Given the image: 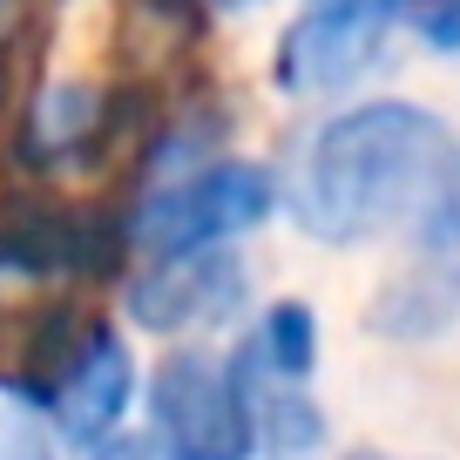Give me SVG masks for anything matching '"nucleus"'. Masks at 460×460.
I'll use <instances>...</instances> for the list:
<instances>
[{"label":"nucleus","instance_id":"1","mask_svg":"<svg viewBox=\"0 0 460 460\" xmlns=\"http://www.w3.org/2000/svg\"><path fill=\"white\" fill-rule=\"evenodd\" d=\"M447 156H454V136L427 102L359 95L305 136L285 183V210L312 244H373L420 217Z\"/></svg>","mask_w":460,"mask_h":460},{"label":"nucleus","instance_id":"2","mask_svg":"<svg viewBox=\"0 0 460 460\" xmlns=\"http://www.w3.org/2000/svg\"><path fill=\"white\" fill-rule=\"evenodd\" d=\"M285 210V183L251 156H210L190 170L149 176L143 197L129 203L122 230L143 258H183V251H217L264 230Z\"/></svg>","mask_w":460,"mask_h":460},{"label":"nucleus","instance_id":"3","mask_svg":"<svg viewBox=\"0 0 460 460\" xmlns=\"http://www.w3.org/2000/svg\"><path fill=\"white\" fill-rule=\"evenodd\" d=\"M406 14H413V0H305L271 55L278 95H291V102L352 95L386 61Z\"/></svg>","mask_w":460,"mask_h":460},{"label":"nucleus","instance_id":"4","mask_svg":"<svg viewBox=\"0 0 460 460\" xmlns=\"http://www.w3.org/2000/svg\"><path fill=\"white\" fill-rule=\"evenodd\" d=\"M366 318H373L379 339H400V345L440 339L460 318V143L447 156V170L433 176L420 217L406 224V264L379 285Z\"/></svg>","mask_w":460,"mask_h":460},{"label":"nucleus","instance_id":"5","mask_svg":"<svg viewBox=\"0 0 460 460\" xmlns=\"http://www.w3.org/2000/svg\"><path fill=\"white\" fill-rule=\"evenodd\" d=\"M149 440L163 460H251V413L230 359L203 345H176L170 359L149 373Z\"/></svg>","mask_w":460,"mask_h":460},{"label":"nucleus","instance_id":"6","mask_svg":"<svg viewBox=\"0 0 460 460\" xmlns=\"http://www.w3.org/2000/svg\"><path fill=\"white\" fill-rule=\"evenodd\" d=\"M129 400H136V359H129V339H122L109 318L88 312V325L75 332V345L61 352V366L48 373V386L34 393V406L55 420L61 440L95 447V440H109V433L122 427Z\"/></svg>","mask_w":460,"mask_h":460},{"label":"nucleus","instance_id":"7","mask_svg":"<svg viewBox=\"0 0 460 460\" xmlns=\"http://www.w3.org/2000/svg\"><path fill=\"white\" fill-rule=\"evenodd\" d=\"M244 291H251V278L230 244L183 251V258H143V271L129 278V318L143 332H163V339L217 332L244 305Z\"/></svg>","mask_w":460,"mask_h":460},{"label":"nucleus","instance_id":"8","mask_svg":"<svg viewBox=\"0 0 460 460\" xmlns=\"http://www.w3.org/2000/svg\"><path fill=\"white\" fill-rule=\"evenodd\" d=\"M109 136H115V95L102 82L68 75V82H41L28 95L14 149L34 170H75V163H95Z\"/></svg>","mask_w":460,"mask_h":460},{"label":"nucleus","instance_id":"9","mask_svg":"<svg viewBox=\"0 0 460 460\" xmlns=\"http://www.w3.org/2000/svg\"><path fill=\"white\" fill-rule=\"evenodd\" d=\"M230 373H237V393H244V413H251V440H258L264 460H318L325 454V413L312 400V379L271 373L251 352H230Z\"/></svg>","mask_w":460,"mask_h":460},{"label":"nucleus","instance_id":"10","mask_svg":"<svg viewBox=\"0 0 460 460\" xmlns=\"http://www.w3.org/2000/svg\"><path fill=\"white\" fill-rule=\"evenodd\" d=\"M237 352H251L258 366L271 373H291V379H312L318 373V312L305 298H278L258 312V325L237 339Z\"/></svg>","mask_w":460,"mask_h":460},{"label":"nucleus","instance_id":"11","mask_svg":"<svg viewBox=\"0 0 460 460\" xmlns=\"http://www.w3.org/2000/svg\"><path fill=\"white\" fill-rule=\"evenodd\" d=\"M0 460H55V433L41 427V406L14 386H0Z\"/></svg>","mask_w":460,"mask_h":460},{"label":"nucleus","instance_id":"12","mask_svg":"<svg viewBox=\"0 0 460 460\" xmlns=\"http://www.w3.org/2000/svg\"><path fill=\"white\" fill-rule=\"evenodd\" d=\"M406 34H413L427 55H460V0H413V14H406Z\"/></svg>","mask_w":460,"mask_h":460},{"label":"nucleus","instance_id":"13","mask_svg":"<svg viewBox=\"0 0 460 460\" xmlns=\"http://www.w3.org/2000/svg\"><path fill=\"white\" fill-rule=\"evenodd\" d=\"M88 460H163V447L149 433H109V440L88 447Z\"/></svg>","mask_w":460,"mask_h":460},{"label":"nucleus","instance_id":"14","mask_svg":"<svg viewBox=\"0 0 460 460\" xmlns=\"http://www.w3.org/2000/svg\"><path fill=\"white\" fill-rule=\"evenodd\" d=\"M176 7H190V14H244L258 0H176Z\"/></svg>","mask_w":460,"mask_h":460},{"label":"nucleus","instance_id":"15","mask_svg":"<svg viewBox=\"0 0 460 460\" xmlns=\"http://www.w3.org/2000/svg\"><path fill=\"white\" fill-rule=\"evenodd\" d=\"M359 460H386V454H359Z\"/></svg>","mask_w":460,"mask_h":460},{"label":"nucleus","instance_id":"16","mask_svg":"<svg viewBox=\"0 0 460 460\" xmlns=\"http://www.w3.org/2000/svg\"><path fill=\"white\" fill-rule=\"evenodd\" d=\"M0 41H7V34H0Z\"/></svg>","mask_w":460,"mask_h":460}]
</instances>
